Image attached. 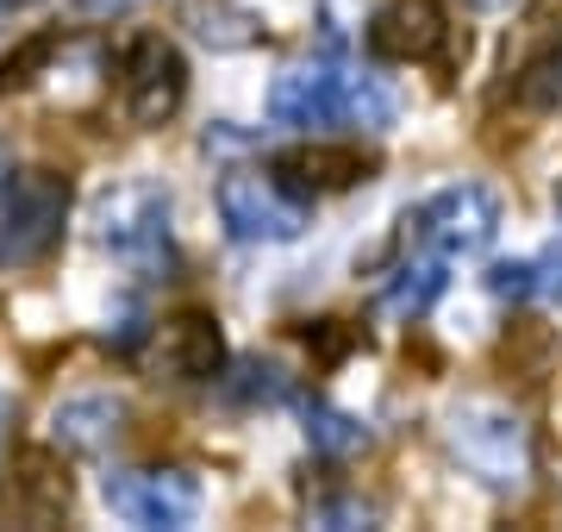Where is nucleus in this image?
Returning <instances> with one entry per match:
<instances>
[{"instance_id": "20e7f679", "label": "nucleus", "mask_w": 562, "mask_h": 532, "mask_svg": "<svg viewBox=\"0 0 562 532\" xmlns=\"http://www.w3.org/2000/svg\"><path fill=\"white\" fill-rule=\"evenodd\" d=\"M213 201H220V225L238 245H288V239H301L313 225L306 195L288 188L276 169L269 176L262 169H232V176H220Z\"/></svg>"}, {"instance_id": "6ab92c4d", "label": "nucleus", "mask_w": 562, "mask_h": 532, "mask_svg": "<svg viewBox=\"0 0 562 532\" xmlns=\"http://www.w3.org/2000/svg\"><path fill=\"white\" fill-rule=\"evenodd\" d=\"M487 295H494V301H531V295H538V264H531V257L494 264L487 269Z\"/></svg>"}, {"instance_id": "7ed1b4c3", "label": "nucleus", "mask_w": 562, "mask_h": 532, "mask_svg": "<svg viewBox=\"0 0 562 532\" xmlns=\"http://www.w3.org/2000/svg\"><path fill=\"white\" fill-rule=\"evenodd\" d=\"M494 232H501V201L482 182H450L406 213L401 245L431 251L443 264H469V257H482L494 245Z\"/></svg>"}, {"instance_id": "2eb2a0df", "label": "nucleus", "mask_w": 562, "mask_h": 532, "mask_svg": "<svg viewBox=\"0 0 562 532\" xmlns=\"http://www.w3.org/2000/svg\"><path fill=\"white\" fill-rule=\"evenodd\" d=\"M306 445L319 457H357V451H369V426L331 401H306Z\"/></svg>"}, {"instance_id": "393cba45", "label": "nucleus", "mask_w": 562, "mask_h": 532, "mask_svg": "<svg viewBox=\"0 0 562 532\" xmlns=\"http://www.w3.org/2000/svg\"><path fill=\"white\" fill-rule=\"evenodd\" d=\"M20 7H38V0H0V13H20Z\"/></svg>"}, {"instance_id": "a211bd4d", "label": "nucleus", "mask_w": 562, "mask_h": 532, "mask_svg": "<svg viewBox=\"0 0 562 532\" xmlns=\"http://www.w3.org/2000/svg\"><path fill=\"white\" fill-rule=\"evenodd\" d=\"M238 376L244 383H232V401H288V389H294L276 364H257V357L238 364Z\"/></svg>"}, {"instance_id": "423d86ee", "label": "nucleus", "mask_w": 562, "mask_h": 532, "mask_svg": "<svg viewBox=\"0 0 562 532\" xmlns=\"http://www.w3.org/2000/svg\"><path fill=\"white\" fill-rule=\"evenodd\" d=\"M94 245L132 269H169V195L157 182H113L94 201Z\"/></svg>"}, {"instance_id": "a878e982", "label": "nucleus", "mask_w": 562, "mask_h": 532, "mask_svg": "<svg viewBox=\"0 0 562 532\" xmlns=\"http://www.w3.org/2000/svg\"><path fill=\"white\" fill-rule=\"evenodd\" d=\"M475 7H487V13H494V7H513V0H475Z\"/></svg>"}, {"instance_id": "6e6552de", "label": "nucleus", "mask_w": 562, "mask_h": 532, "mask_svg": "<svg viewBox=\"0 0 562 532\" xmlns=\"http://www.w3.org/2000/svg\"><path fill=\"white\" fill-rule=\"evenodd\" d=\"M101 501L132 527H194L201 483L188 470H113L101 483Z\"/></svg>"}, {"instance_id": "0eeeda50", "label": "nucleus", "mask_w": 562, "mask_h": 532, "mask_svg": "<svg viewBox=\"0 0 562 532\" xmlns=\"http://www.w3.org/2000/svg\"><path fill=\"white\" fill-rule=\"evenodd\" d=\"M120 101L132 113V125H169L188 101V57L176 51V38L162 32H138L120 51Z\"/></svg>"}, {"instance_id": "1a4fd4ad", "label": "nucleus", "mask_w": 562, "mask_h": 532, "mask_svg": "<svg viewBox=\"0 0 562 532\" xmlns=\"http://www.w3.org/2000/svg\"><path fill=\"white\" fill-rule=\"evenodd\" d=\"M150 364L169 383H213L225 364V332L206 308H181L150 326Z\"/></svg>"}, {"instance_id": "aec40b11", "label": "nucleus", "mask_w": 562, "mask_h": 532, "mask_svg": "<svg viewBox=\"0 0 562 532\" xmlns=\"http://www.w3.org/2000/svg\"><path fill=\"white\" fill-rule=\"evenodd\" d=\"M306 345H319L325 364H338L344 351L357 345V332H344V320H313V326H306Z\"/></svg>"}, {"instance_id": "bb28decb", "label": "nucleus", "mask_w": 562, "mask_h": 532, "mask_svg": "<svg viewBox=\"0 0 562 532\" xmlns=\"http://www.w3.org/2000/svg\"><path fill=\"white\" fill-rule=\"evenodd\" d=\"M0 182H7V157H0Z\"/></svg>"}, {"instance_id": "ddd939ff", "label": "nucleus", "mask_w": 562, "mask_h": 532, "mask_svg": "<svg viewBox=\"0 0 562 532\" xmlns=\"http://www.w3.org/2000/svg\"><path fill=\"white\" fill-rule=\"evenodd\" d=\"M450 269H457V264H443V257H431V251L401 245V257L387 264L382 288H375V313L401 320V326H406V320H425L431 301L450 288Z\"/></svg>"}, {"instance_id": "5701e85b", "label": "nucleus", "mask_w": 562, "mask_h": 532, "mask_svg": "<svg viewBox=\"0 0 562 532\" xmlns=\"http://www.w3.org/2000/svg\"><path fill=\"white\" fill-rule=\"evenodd\" d=\"M76 7L88 20H125V13H138L144 0H76Z\"/></svg>"}, {"instance_id": "412c9836", "label": "nucleus", "mask_w": 562, "mask_h": 532, "mask_svg": "<svg viewBox=\"0 0 562 532\" xmlns=\"http://www.w3.org/2000/svg\"><path fill=\"white\" fill-rule=\"evenodd\" d=\"M531 264H538V295L550 308H562V239L543 251V257H531Z\"/></svg>"}, {"instance_id": "9b49d317", "label": "nucleus", "mask_w": 562, "mask_h": 532, "mask_svg": "<svg viewBox=\"0 0 562 532\" xmlns=\"http://www.w3.org/2000/svg\"><path fill=\"white\" fill-rule=\"evenodd\" d=\"M7 508L20 527H50L69 513V470L50 445H25L7 464Z\"/></svg>"}, {"instance_id": "f8f14e48", "label": "nucleus", "mask_w": 562, "mask_h": 532, "mask_svg": "<svg viewBox=\"0 0 562 532\" xmlns=\"http://www.w3.org/2000/svg\"><path fill=\"white\" fill-rule=\"evenodd\" d=\"M288 188L301 195H338V188H357L375 176V157L357 151V144H301V151H281L269 164Z\"/></svg>"}, {"instance_id": "dca6fc26", "label": "nucleus", "mask_w": 562, "mask_h": 532, "mask_svg": "<svg viewBox=\"0 0 562 532\" xmlns=\"http://www.w3.org/2000/svg\"><path fill=\"white\" fill-rule=\"evenodd\" d=\"M513 101L531 107V113H562V44L525 63L519 82H513Z\"/></svg>"}, {"instance_id": "f257e3e1", "label": "nucleus", "mask_w": 562, "mask_h": 532, "mask_svg": "<svg viewBox=\"0 0 562 532\" xmlns=\"http://www.w3.org/2000/svg\"><path fill=\"white\" fill-rule=\"evenodd\" d=\"M401 113L394 88L375 76V69H357L350 57H313L294 63L269 82V120L294 125V132H331V125H350V132H387Z\"/></svg>"}, {"instance_id": "9d476101", "label": "nucleus", "mask_w": 562, "mask_h": 532, "mask_svg": "<svg viewBox=\"0 0 562 532\" xmlns=\"http://www.w3.org/2000/svg\"><path fill=\"white\" fill-rule=\"evenodd\" d=\"M450 44V13L438 0H382L369 13V57L382 63H431Z\"/></svg>"}, {"instance_id": "39448f33", "label": "nucleus", "mask_w": 562, "mask_h": 532, "mask_svg": "<svg viewBox=\"0 0 562 532\" xmlns=\"http://www.w3.org/2000/svg\"><path fill=\"white\" fill-rule=\"evenodd\" d=\"M69 220V182L57 169H13L0 182V264H38L63 239Z\"/></svg>"}, {"instance_id": "f3484780", "label": "nucleus", "mask_w": 562, "mask_h": 532, "mask_svg": "<svg viewBox=\"0 0 562 532\" xmlns=\"http://www.w3.org/2000/svg\"><path fill=\"white\" fill-rule=\"evenodd\" d=\"M57 51H63V38H57V32H44V38H32L25 51H13V57L0 63V95H13V88L38 82V69H44L50 57H57Z\"/></svg>"}, {"instance_id": "f03ea898", "label": "nucleus", "mask_w": 562, "mask_h": 532, "mask_svg": "<svg viewBox=\"0 0 562 532\" xmlns=\"http://www.w3.org/2000/svg\"><path fill=\"white\" fill-rule=\"evenodd\" d=\"M443 445L462 470L494 495H525L538 476V451H531V426L525 413H513L494 395H469L443 413Z\"/></svg>"}, {"instance_id": "4be33fe9", "label": "nucleus", "mask_w": 562, "mask_h": 532, "mask_svg": "<svg viewBox=\"0 0 562 532\" xmlns=\"http://www.w3.org/2000/svg\"><path fill=\"white\" fill-rule=\"evenodd\" d=\"M313 520H319V527H369L375 508H369V501H325V508H313Z\"/></svg>"}, {"instance_id": "b1692460", "label": "nucleus", "mask_w": 562, "mask_h": 532, "mask_svg": "<svg viewBox=\"0 0 562 532\" xmlns=\"http://www.w3.org/2000/svg\"><path fill=\"white\" fill-rule=\"evenodd\" d=\"M7 420H13V401L0 395V445H7Z\"/></svg>"}, {"instance_id": "4468645a", "label": "nucleus", "mask_w": 562, "mask_h": 532, "mask_svg": "<svg viewBox=\"0 0 562 532\" xmlns=\"http://www.w3.org/2000/svg\"><path fill=\"white\" fill-rule=\"evenodd\" d=\"M50 432H57L63 451H76V457H101V451L125 432V401L120 395H69V401L50 413Z\"/></svg>"}]
</instances>
